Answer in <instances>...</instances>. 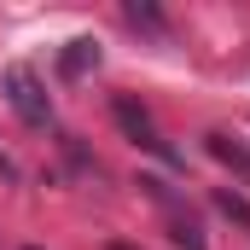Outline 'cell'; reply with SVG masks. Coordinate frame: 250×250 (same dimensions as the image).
<instances>
[{
    "label": "cell",
    "instance_id": "1",
    "mask_svg": "<svg viewBox=\"0 0 250 250\" xmlns=\"http://www.w3.org/2000/svg\"><path fill=\"white\" fill-rule=\"evenodd\" d=\"M0 87H6V105H12L29 128H47V123H53V99H47V87H41V76H35L29 64H6Z\"/></svg>",
    "mask_w": 250,
    "mask_h": 250
},
{
    "label": "cell",
    "instance_id": "2",
    "mask_svg": "<svg viewBox=\"0 0 250 250\" xmlns=\"http://www.w3.org/2000/svg\"><path fill=\"white\" fill-rule=\"evenodd\" d=\"M111 117H117V128H123V134L134 140V146H140V151H157L163 163H181V157L169 151V140L157 134V123H151V111H146V105H140L134 93H117V99H111Z\"/></svg>",
    "mask_w": 250,
    "mask_h": 250
},
{
    "label": "cell",
    "instance_id": "3",
    "mask_svg": "<svg viewBox=\"0 0 250 250\" xmlns=\"http://www.w3.org/2000/svg\"><path fill=\"white\" fill-rule=\"evenodd\" d=\"M140 187H146V198H157V209L169 215V239H175L181 250H209V245H204V233H198V221H192L187 209H181V198L163 187L157 175H140Z\"/></svg>",
    "mask_w": 250,
    "mask_h": 250
},
{
    "label": "cell",
    "instance_id": "4",
    "mask_svg": "<svg viewBox=\"0 0 250 250\" xmlns=\"http://www.w3.org/2000/svg\"><path fill=\"white\" fill-rule=\"evenodd\" d=\"M87 70H99V41H93V35H76V41L59 53V76L64 82H82Z\"/></svg>",
    "mask_w": 250,
    "mask_h": 250
},
{
    "label": "cell",
    "instance_id": "5",
    "mask_svg": "<svg viewBox=\"0 0 250 250\" xmlns=\"http://www.w3.org/2000/svg\"><path fill=\"white\" fill-rule=\"evenodd\" d=\"M209 157L227 163L233 175H245V181H250V146H239L233 134H209Z\"/></svg>",
    "mask_w": 250,
    "mask_h": 250
},
{
    "label": "cell",
    "instance_id": "6",
    "mask_svg": "<svg viewBox=\"0 0 250 250\" xmlns=\"http://www.w3.org/2000/svg\"><path fill=\"white\" fill-rule=\"evenodd\" d=\"M123 18L134 23V29H146V35H157V41H169V23H163V12L157 6H146V0H128Z\"/></svg>",
    "mask_w": 250,
    "mask_h": 250
},
{
    "label": "cell",
    "instance_id": "7",
    "mask_svg": "<svg viewBox=\"0 0 250 250\" xmlns=\"http://www.w3.org/2000/svg\"><path fill=\"white\" fill-rule=\"evenodd\" d=\"M215 209H221L227 221H239V227H245V233H250V204H245V198H239V192H215Z\"/></svg>",
    "mask_w": 250,
    "mask_h": 250
},
{
    "label": "cell",
    "instance_id": "8",
    "mask_svg": "<svg viewBox=\"0 0 250 250\" xmlns=\"http://www.w3.org/2000/svg\"><path fill=\"white\" fill-rule=\"evenodd\" d=\"M0 175H6V181H18V169H12V157H6V151H0Z\"/></svg>",
    "mask_w": 250,
    "mask_h": 250
}]
</instances>
